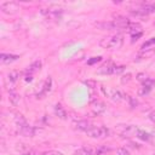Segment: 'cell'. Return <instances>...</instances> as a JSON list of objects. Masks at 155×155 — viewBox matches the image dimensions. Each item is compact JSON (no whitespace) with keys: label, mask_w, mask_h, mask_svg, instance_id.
<instances>
[{"label":"cell","mask_w":155,"mask_h":155,"mask_svg":"<svg viewBox=\"0 0 155 155\" xmlns=\"http://www.w3.org/2000/svg\"><path fill=\"white\" fill-rule=\"evenodd\" d=\"M122 44H124V39H122V35H120V34L104 38L101 41V46H103L104 48H111V50L120 48L122 46Z\"/></svg>","instance_id":"cell-1"},{"label":"cell","mask_w":155,"mask_h":155,"mask_svg":"<svg viewBox=\"0 0 155 155\" xmlns=\"http://www.w3.org/2000/svg\"><path fill=\"white\" fill-rule=\"evenodd\" d=\"M116 130L124 137H134V136H137V132L139 128L134 125H117Z\"/></svg>","instance_id":"cell-2"},{"label":"cell","mask_w":155,"mask_h":155,"mask_svg":"<svg viewBox=\"0 0 155 155\" xmlns=\"http://www.w3.org/2000/svg\"><path fill=\"white\" fill-rule=\"evenodd\" d=\"M87 136L91 138H104L109 134V130L104 126H99V127H91L90 130L86 131Z\"/></svg>","instance_id":"cell-3"},{"label":"cell","mask_w":155,"mask_h":155,"mask_svg":"<svg viewBox=\"0 0 155 155\" xmlns=\"http://www.w3.org/2000/svg\"><path fill=\"white\" fill-rule=\"evenodd\" d=\"M0 10L6 15H15L18 12L19 6L13 1H6V2L0 5Z\"/></svg>","instance_id":"cell-4"},{"label":"cell","mask_w":155,"mask_h":155,"mask_svg":"<svg viewBox=\"0 0 155 155\" xmlns=\"http://www.w3.org/2000/svg\"><path fill=\"white\" fill-rule=\"evenodd\" d=\"M103 91H104V93L111 99V101H114V102H121L122 99H124V94L119 91V90H114V88H104L103 87Z\"/></svg>","instance_id":"cell-5"},{"label":"cell","mask_w":155,"mask_h":155,"mask_svg":"<svg viewBox=\"0 0 155 155\" xmlns=\"http://www.w3.org/2000/svg\"><path fill=\"white\" fill-rule=\"evenodd\" d=\"M91 109L93 111V114L96 115H101L105 111V104L102 102V101H98V99H94L91 102Z\"/></svg>","instance_id":"cell-6"},{"label":"cell","mask_w":155,"mask_h":155,"mask_svg":"<svg viewBox=\"0 0 155 155\" xmlns=\"http://www.w3.org/2000/svg\"><path fill=\"white\" fill-rule=\"evenodd\" d=\"M155 86V80H153V79H148L145 82H143V86L138 90V94L139 96H144V94H148L150 91H151V88Z\"/></svg>","instance_id":"cell-7"},{"label":"cell","mask_w":155,"mask_h":155,"mask_svg":"<svg viewBox=\"0 0 155 155\" xmlns=\"http://www.w3.org/2000/svg\"><path fill=\"white\" fill-rule=\"evenodd\" d=\"M18 131H19V133H21L22 136H25V137H33L38 130H36L35 127H33V126H30V125L25 124L24 126L19 127V128H18Z\"/></svg>","instance_id":"cell-8"},{"label":"cell","mask_w":155,"mask_h":155,"mask_svg":"<svg viewBox=\"0 0 155 155\" xmlns=\"http://www.w3.org/2000/svg\"><path fill=\"white\" fill-rule=\"evenodd\" d=\"M18 58H19V56H17V54H11V53H1V56H0V61H1L2 64L13 63V62H16Z\"/></svg>","instance_id":"cell-9"},{"label":"cell","mask_w":155,"mask_h":155,"mask_svg":"<svg viewBox=\"0 0 155 155\" xmlns=\"http://www.w3.org/2000/svg\"><path fill=\"white\" fill-rule=\"evenodd\" d=\"M94 25L97 28L102 29V30H114V29H116V25H115L114 21H111V22H98Z\"/></svg>","instance_id":"cell-10"},{"label":"cell","mask_w":155,"mask_h":155,"mask_svg":"<svg viewBox=\"0 0 155 155\" xmlns=\"http://www.w3.org/2000/svg\"><path fill=\"white\" fill-rule=\"evenodd\" d=\"M51 84H52V80H51V78L48 76V78L45 80V82H44V86H42L41 92L36 94V96H38V98H42L45 94H47V93L50 92V90H51Z\"/></svg>","instance_id":"cell-11"},{"label":"cell","mask_w":155,"mask_h":155,"mask_svg":"<svg viewBox=\"0 0 155 155\" xmlns=\"http://www.w3.org/2000/svg\"><path fill=\"white\" fill-rule=\"evenodd\" d=\"M74 127L76 128V130H79V131H87V130H90L92 126H91V124L87 121V120H78L75 124H74Z\"/></svg>","instance_id":"cell-12"},{"label":"cell","mask_w":155,"mask_h":155,"mask_svg":"<svg viewBox=\"0 0 155 155\" xmlns=\"http://www.w3.org/2000/svg\"><path fill=\"white\" fill-rule=\"evenodd\" d=\"M41 65H42L41 61H35L34 63H31V64L28 67V69H27V74H28V75H31V74L39 71V70L41 69Z\"/></svg>","instance_id":"cell-13"},{"label":"cell","mask_w":155,"mask_h":155,"mask_svg":"<svg viewBox=\"0 0 155 155\" xmlns=\"http://www.w3.org/2000/svg\"><path fill=\"white\" fill-rule=\"evenodd\" d=\"M54 113H56V115L59 117V119H67V111H65V109L61 105V104H56L54 105Z\"/></svg>","instance_id":"cell-14"},{"label":"cell","mask_w":155,"mask_h":155,"mask_svg":"<svg viewBox=\"0 0 155 155\" xmlns=\"http://www.w3.org/2000/svg\"><path fill=\"white\" fill-rule=\"evenodd\" d=\"M126 29H127V31H128L131 35H134L136 33H137V34H138V33H142L140 25H139L138 23H130V25H128Z\"/></svg>","instance_id":"cell-15"},{"label":"cell","mask_w":155,"mask_h":155,"mask_svg":"<svg viewBox=\"0 0 155 155\" xmlns=\"http://www.w3.org/2000/svg\"><path fill=\"white\" fill-rule=\"evenodd\" d=\"M8 99L10 102L13 104V105H18L19 104V101H21V96L18 93H16L15 91H10L8 93Z\"/></svg>","instance_id":"cell-16"},{"label":"cell","mask_w":155,"mask_h":155,"mask_svg":"<svg viewBox=\"0 0 155 155\" xmlns=\"http://www.w3.org/2000/svg\"><path fill=\"white\" fill-rule=\"evenodd\" d=\"M125 68H126L125 65H115V64H113L110 67L109 74H120V73H122L125 70Z\"/></svg>","instance_id":"cell-17"},{"label":"cell","mask_w":155,"mask_h":155,"mask_svg":"<svg viewBox=\"0 0 155 155\" xmlns=\"http://www.w3.org/2000/svg\"><path fill=\"white\" fill-rule=\"evenodd\" d=\"M15 122H16V125L18 126V128L22 127V126H24V125L27 124V121H25V119H24V116H23L22 114H16V116H15Z\"/></svg>","instance_id":"cell-18"},{"label":"cell","mask_w":155,"mask_h":155,"mask_svg":"<svg viewBox=\"0 0 155 155\" xmlns=\"http://www.w3.org/2000/svg\"><path fill=\"white\" fill-rule=\"evenodd\" d=\"M110 151V148H108L107 145H99L96 149V155H107Z\"/></svg>","instance_id":"cell-19"},{"label":"cell","mask_w":155,"mask_h":155,"mask_svg":"<svg viewBox=\"0 0 155 155\" xmlns=\"http://www.w3.org/2000/svg\"><path fill=\"white\" fill-rule=\"evenodd\" d=\"M7 78H8V81H10V82H16L17 79L19 78V73H18L17 70H12V71L8 73Z\"/></svg>","instance_id":"cell-20"},{"label":"cell","mask_w":155,"mask_h":155,"mask_svg":"<svg viewBox=\"0 0 155 155\" xmlns=\"http://www.w3.org/2000/svg\"><path fill=\"white\" fill-rule=\"evenodd\" d=\"M136 137H138L139 139H142V140H149L150 139V134L149 133H147L145 131H142V130H138V132H137V136Z\"/></svg>","instance_id":"cell-21"},{"label":"cell","mask_w":155,"mask_h":155,"mask_svg":"<svg viewBox=\"0 0 155 155\" xmlns=\"http://www.w3.org/2000/svg\"><path fill=\"white\" fill-rule=\"evenodd\" d=\"M74 155H92V153L87 148H80L74 153Z\"/></svg>","instance_id":"cell-22"},{"label":"cell","mask_w":155,"mask_h":155,"mask_svg":"<svg viewBox=\"0 0 155 155\" xmlns=\"http://www.w3.org/2000/svg\"><path fill=\"white\" fill-rule=\"evenodd\" d=\"M136 79L138 80V81H142V82H145L149 78H148V75L145 74V73H138L137 75H136Z\"/></svg>","instance_id":"cell-23"},{"label":"cell","mask_w":155,"mask_h":155,"mask_svg":"<svg viewBox=\"0 0 155 155\" xmlns=\"http://www.w3.org/2000/svg\"><path fill=\"white\" fill-rule=\"evenodd\" d=\"M84 84H85L87 87H90V88H96V87H97V82H96L94 80H85Z\"/></svg>","instance_id":"cell-24"},{"label":"cell","mask_w":155,"mask_h":155,"mask_svg":"<svg viewBox=\"0 0 155 155\" xmlns=\"http://www.w3.org/2000/svg\"><path fill=\"white\" fill-rule=\"evenodd\" d=\"M125 97L127 98V101L130 102V105H131L132 108H134V107H136V105L138 104V102H137V99H136V98H133L132 96H125Z\"/></svg>","instance_id":"cell-25"},{"label":"cell","mask_w":155,"mask_h":155,"mask_svg":"<svg viewBox=\"0 0 155 155\" xmlns=\"http://www.w3.org/2000/svg\"><path fill=\"white\" fill-rule=\"evenodd\" d=\"M115 155H130V151L126 148H119L115 153Z\"/></svg>","instance_id":"cell-26"},{"label":"cell","mask_w":155,"mask_h":155,"mask_svg":"<svg viewBox=\"0 0 155 155\" xmlns=\"http://www.w3.org/2000/svg\"><path fill=\"white\" fill-rule=\"evenodd\" d=\"M130 80H131V74H126V75H124V76H122L121 82H122V84H126V82H128Z\"/></svg>","instance_id":"cell-27"},{"label":"cell","mask_w":155,"mask_h":155,"mask_svg":"<svg viewBox=\"0 0 155 155\" xmlns=\"http://www.w3.org/2000/svg\"><path fill=\"white\" fill-rule=\"evenodd\" d=\"M42 155H63L59 151H54V150H50V151H45Z\"/></svg>","instance_id":"cell-28"},{"label":"cell","mask_w":155,"mask_h":155,"mask_svg":"<svg viewBox=\"0 0 155 155\" xmlns=\"http://www.w3.org/2000/svg\"><path fill=\"white\" fill-rule=\"evenodd\" d=\"M101 59H102V57H99V56H98V57H93V58L90 59L87 63H88V64H93V63H96V62H99Z\"/></svg>","instance_id":"cell-29"},{"label":"cell","mask_w":155,"mask_h":155,"mask_svg":"<svg viewBox=\"0 0 155 155\" xmlns=\"http://www.w3.org/2000/svg\"><path fill=\"white\" fill-rule=\"evenodd\" d=\"M149 119L155 124V111H151V113L149 114Z\"/></svg>","instance_id":"cell-30"},{"label":"cell","mask_w":155,"mask_h":155,"mask_svg":"<svg viewBox=\"0 0 155 155\" xmlns=\"http://www.w3.org/2000/svg\"><path fill=\"white\" fill-rule=\"evenodd\" d=\"M139 36H142V33H138V34H134V35H132V41H134V40H137Z\"/></svg>","instance_id":"cell-31"},{"label":"cell","mask_w":155,"mask_h":155,"mask_svg":"<svg viewBox=\"0 0 155 155\" xmlns=\"http://www.w3.org/2000/svg\"><path fill=\"white\" fill-rule=\"evenodd\" d=\"M31 79H33L31 75H28V74L25 75V81H31Z\"/></svg>","instance_id":"cell-32"},{"label":"cell","mask_w":155,"mask_h":155,"mask_svg":"<svg viewBox=\"0 0 155 155\" xmlns=\"http://www.w3.org/2000/svg\"><path fill=\"white\" fill-rule=\"evenodd\" d=\"M153 6H154V7H155V2H154V4H153Z\"/></svg>","instance_id":"cell-33"},{"label":"cell","mask_w":155,"mask_h":155,"mask_svg":"<svg viewBox=\"0 0 155 155\" xmlns=\"http://www.w3.org/2000/svg\"><path fill=\"white\" fill-rule=\"evenodd\" d=\"M19 155H27V154H19Z\"/></svg>","instance_id":"cell-34"},{"label":"cell","mask_w":155,"mask_h":155,"mask_svg":"<svg viewBox=\"0 0 155 155\" xmlns=\"http://www.w3.org/2000/svg\"><path fill=\"white\" fill-rule=\"evenodd\" d=\"M153 155H155V151H154V154H153Z\"/></svg>","instance_id":"cell-35"}]
</instances>
